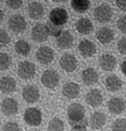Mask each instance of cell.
Returning <instances> with one entry per match:
<instances>
[{"instance_id":"obj_1","label":"cell","mask_w":126,"mask_h":131,"mask_svg":"<svg viewBox=\"0 0 126 131\" xmlns=\"http://www.w3.org/2000/svg\"><path fill=\"white\" fill-rule=\"evenodd\" d=\"M40 81L45 88L47 89H54L57 85L59 84L60 75L53 69H47L43 72L41 77H40Z\"/></svg>"},{"instance_id":"obj_2","label":"cell","mask_w":126,"mask_h":131,"mask_svg":"<svg viewBox=\"0 0 126 131\" xmlns=\"http://www.w3.org/2000/svg\"><path fill=\"white\" fill-rule=\"evenodd\" d=\"M85 117V108L82 104L73 103L67 108V118L71 124L76 125L77 122L82 121Z\"/></svg>"},{"instance_id":"obj_3","label":"cell","mask_w":126,"mask_h":131,"mask_svg":"<svg viewBox=\"0 0 126 131\" xmlns=\"http://www.w3.org/2000/svg\"><path fill=\"white\" fill-rule=\"evenodd\" d=\"M24 121L28 126L32 127H37L41 124L43 121V114L38 108L30 107L24 112Z\"/></svg>"},{"instance_id":"obj_4","label":"cell","mask_w":126,"mask_h":131,"mask_svg":"<svg viewBox=\"0 0 126 131\" xmlns=\"http://www.w3.org/2000/svg\"><path fill=\"white\" fill-rule=\"evenodd\" d=\"M18 74L23 80H31L36 74V67L33 62L27 60L21 61L18 67Z\"/></svg>"},{"instance_id":"obj_5","label":"cell","mask_w":126,"mask_h":131,"mask_svg":"<svg viewBox=\"0 0 126 131\" xmlns=\"http://www.w3.org/2000/svg\"><path fill=\"white\" fill-rule=\"evenodd\" d=\"M68 14L67 11L64 8H54L50 11L49 14V20L52 24H54L57 26H62L67 22Z\"/></svg>"},{"instance_id":"obj_6","label":"cell","mask_w":126,"mask_h":131,"mask_svg":"<svg viewBox=\"0 0 126 131\" xmlns=\"http://www.w3.org/2000/svg\"><path fill=\"white\" fill-rule=\"evenodd\" d=\"M93 16H95L96 21H98L99 23H107L112 19L113 10L108 5H100L96 7L95 11H93Z\"/></svg>"},{"instance_id":"obj_7","label":"cell","mask_w":126,"mask_h":131,"mask_svg":"<svg viewBox=\"0 0 126 131\" xmlns=\"http://www.w3.org/2000/svg\"><path fill=\"white\" fill-rule=\"evenodd\" d=\"M8 25H9L10 30L15 33V34H20L26 28V21L24 16L21 14H13L10 16L9 21H8Z\"/></svg>"},{"instance_id":"obj_8","label":"cell","mask_w":126,"mask_h":131,"mask_svg":"<svg viewBox=\"0 0 126 131\" xmlns=\"http://www.w3.org/2000/svg\"><path fill=\"white\" fill-rule=\"evenodd\" d=\"M36 58L41 64H48L53 61L54 51L49 46H41L36 51Z\"/></svg>"},{"instance_id":"obj_9","label":"cell","mask_w":126,"mask_h":131,"mask_svg":"<svg viewBox=\"0 0 126 131\" xmlns=\"http://www.w3.org/2000/svg\"><path fill=\"white\" fill-rule=\"evenodd\" d=\"M49 30L46 24H37L32 28V39L35 42H45L49 37Z\"/></svg>"},{"instance_id":"obj_10","label":"cell","mask_w":126,"mask_h":131,"mask_svg":"<svg viewBox=\"0 0 126 131\" xmlns=\"http://www.w3.org/2000/svg\"><path fill=\"white\" fill-rule=\"evenodd\" d=\"M22 97L27 103H36L40 97L38 88L32 84H28L26 86H24L22 90Z\"/></svg>"},{"instance_id":"obj_11","label":"cell","mask_w":126,"mask_h":131,"mask_svg":"<svg viewBox=\"0 0 126 131\" xmlns=\"http://www.w3.org/2000/svg\"><path fill=\"white\" fill-rule=\"evenodd\" d=\"M60 67L66 72H73L77 68V60L76 57L72 54H63L60 58Z\"/></svg>"},{"instance_id":"obj_12","label":"cell","mask_w":126,"mask_h":131,"mask_svg":"<svg viewBox=\"0 0 126 131\" xmlns=\"http://www.w3.org/2000/svg\"><path fill=\"white\" fill-rule=\"evenodd\" d=\"M78 51L84 58H89V57H92L97 52V47L91 40L83 39L78 44Z\"/></svg>"},{"instance_id":"obj_13","label":"cell","mask_w":126,"mask_h":131,"mask_svg":"<svg viewBox=\"0 0 126 131\" xmlns=\"http://www.w3.org/2000/svg\"><path fill=\"white\" fill-rule=\"evenodd\" d=\"M108 109L111 114L120 115L126 109V102L122 97H112L108 102Z\"/></svg>"},{"instance_id":"obj_14","label":"cell","mask_w":126,"mask_h":131,"mask_svg":"<svg viewBox=\"0 0 126 131\" xmlns=\"http://www.w3.org/2000/svg\"><path fill=\"white\" fill-rule=\"evenodd\" d=\"M103 102V95L98 89H92L86 94V103L91 107H99Z\"/></svg>"},{"instance_id":"obj_15","label":"cell","mask_w":126,"mask_h":131,"mask_svg":"<svg viewBox=\"0 0 126 131\" xmlns=\"http://www.w3.org/2000/svg\"><path fill=\"white\" fill-rule=\"evenodd\" d=\"M1 110L6 116H13L19 112V103L14 98H5L1 103Z\"/></svg>"},{"instance_id":"obj_16","label":"cell","mask_w":126,"mask_h":131,"mask_svg":"<svg viewBox=\"0 0 126 131\" xmlns=\"http://www.w3.org/2000/svg\"><path fill=\"white\" fill-rule=\"evenodd\" d=\"M99 67L103 71H112L116 67V58L111 54H103L99 58Z\"/></svg>"},{"instance_id":"obj_17","label":"cell","mask_w":126,"mask_h":131,"mask_svg":"<svg viewBox=\"0 0 126 131\" xmlns=\"http://www.w3.org/2000/svg\"><path fill=\"white\" fill-rule=\"evenodd\" d=\"M80 92V88L79 85L75 83V82H66L65 84L63 85L62 88V94L68 100H73V98H76L79 95Z\"/></svg>"},{"instance_id":"obj_18","label":"cell","mask_w":126,"mask_h":131,"mask_svg":"<svg viewBox=\"0 0 126 131\" xmlns=\"http://www.w3.org/2000/svg\"><path fill=\"white\" fill-rule=\"evenodd\" d=\"M107 122V116L101 112H95L90 115L89 125L92 129H101Z\"/></svg>"},{"instance_id":"obj_19","label":"cell","mask_w":126,"mask_h":131,"mask_svg":"<svg viewBox=\"0 0 126 131\" xmlns=\"http://www.w3.org/2000/svg\"><path fill=\"white\" fill-rule=\"evenodd\" d=\"M82 80L86 85L96 84L99 81V74L93 68H86L82 71Z\"/></svg>"},{"instance_id":"obj_20","label":"cell","mask_w":126,"mask_h":131,"mask_svg":"<svg viewBox=\"0 0 126 131\" xmlns=\"http://www.w3.org/2000/svg\"><path fill=\"white\" fill-rule=\"evenodd\" d=\"M27 11H28V15H30L31 19L33 20H38L40 19L41 16H44L45 13V9L43 5L38 1H33V2H30L27 8Z\"/></svg>"},{"instance_id":"obj_21","label":"cell","mask_w":126,"mask_h":131,"mask_svg":"<svg viewBox=\"0 0 126 131\" xmlns=\"http://www.w3.org/2000/svg\"><path fill=\"white\" fill-rule=\"evenodd\" d=\"M76 31L82 35H88L90 34L92 28H93V24L90 21V19L88 18H80L78 19V21L76 22Z\"/></svg>"},{"instance_id":"obj_22","label":"cell","mask_w":126,"mask_h":131,"mask_svg":"<svg viewBox=\"0 0 126 131\" xmlns=\"http://www.w3.org/2000/svg\"><path fill=\"white\" fill-rule=\"evenodd\" d=\"M73 42H74L73 35L68 31H63L58 37H57V45H58L59 48H61V49H67V48L72 47Z\"/></svg>"},{"instance_id":"obj_23","label":"cell","mask_w":126,"mask_h":131,"mask_svg":"<svg viewBox=\"0 0 126 131\" xmlns=\"http://www.w3.org/2000/svg\"><path fill=\"white\" fill-rule=\"evenodd\" d=\"M17 89V82L12 77H2L1 81H0V90L5 94H10L13 93Z\"/></svg>"},{"instance_id":"obj_24","label":"cell","mask_w":126,"mask_h":131,"mask_svg":"<svg viewBox=\"0 0 126 131\" xmlns=\"http://www.w3.org/2000/svg\"><path fill=\"white\" fill-rule=\"evenodd\" d=\"M114 32H113V30H111L110 27H101L98 30V32H97V38H98V40L101 43V44H109L111 43L113 39H114Z\"/></svg>"},{"instance_id":"obj_25","label":"cell","mask_w":126,"mask_h":131,"mask_svg":"<svg viewBox=\"0 0 126 131\" xmlns=\"http://www.w3.org/2000/svg\"><path fill=\"white\" fill-rule=\"evenodd\" d=\"M122 86H123V81L117 75L111 74V75L107 77V79H105V88H107L108 91L117 92L122 89Z\"/></svg>"},{"instance_id":"obj_26","label":"cell","mask_w":126,"mask_h":131,"mask_svg":"<svg viewBox=\"0 0 126 131\" xmlns=\"http://www.w3.org/2000/svg\"><path fill=\"white\" fill-rule=\"evenodd\" d=\"M14 50L17 54L21 55V56H27L31 52V45L28 44V42H26V40L20 39L14 45Z\"/></svg>"},{"instance_id":"obj_27","label":"cell","mask_w":126,"mask_h":131,"mask_svg":"<svg viewBox=\"0 0 126 131\" xmlns=\"http://www.w3.org/2000/svg\"><path fill=\"white\" fill-rule=\"evenodd\" d=\"M71 6L73 8V10L82 13V12H85L89 9L90 1H88V0H72Z\"/></svg>"},{"instance_id":"obj_28","label":"cell","mask_w":126,"mask_h":131,"mask_svg":"<svg viewBox=\"0 0 126 131\" xmlns=\"http://www.w3.org/2000/svg\"><path fill=\"white\" fill-rule=\"evenodd\" d=\"M48 131H64V122L59 117H54L48 124Z\"/></svg>"},{"instance_id":"obj_29","label":"cell","mask_w":126,"mask_h":131,"mask_svg":"<svg viewBox=\"0 0 126 131\" xmlns=\"http://www.w3.org/2000/svg\"><path fill=\"white\" fill-rule=\"evenodd\" d=\"M12 63V59L10 55L6 54V52H1L0 54V69L1 71H6L10 68V66Z\"/></svg>"},{"instance_id":"obj_30","label":"cell","mask_w":126,"mask_h":131,"mask_svg":"<svg viewBox=\"0 0 126 131\" xmlns=\"http://www.w3.org/2000/svg\"><path fill=\"white\" fill-rule=\"evenodd\" d=\"M112 131H126L125 118H117L112 125Z\"/></svg>"},{"instance_id":"obj_31","label":"cell","mask_w":126,"mask_h":131,"mask_svg":"<svg viewBox=\"0 0 126 131\" xmlns=\"http://www.w3.org/2000/svg\"><path fill=\"white\" fill-rule=\"evenodd\" d=\"M11 42V37L10 35L7 33V31L5 28H1V31H0V44H1V46H7V45H9Z\"/></svg>"},{"instance_id":"obj_32","label":"cell","mask_w":126,"mask_h":131,"mask_svg":"<svg viewBox=\"0 0 126 131\" xmlns=\"http://www.w3.org/2000/svg\"><path fill=\"white\" fill-rule=\"evenodd\" d=\"M3 131H21L20 125L15 121H8L3 125Z\"/></svg>"},{"instance_id":"obj_33","label":"cell","mask_w":126,"mask_h":131,"mask_svg":"<svg viewBox=\"0 0 126 131\" xmlns=\"http://www.w3.org/2000/svg\"><path fill=\"white\" fill-rule=\"evenodd\" d=\"M47 26H48V30H49V34L51 36H53V37H55V38L63 32L60 28V26H57V25H54V24H52L51 22H49V24H48Z\"/></svg>"},{"instance_id":"obj_34","label":"cell","mask_w":126,"mask_h":131,"mask_svg":"<svg viewBox=\"0 0 126 131\" xmlns=\"http://www.w3.org/2000/svg\"><path fill=\"white\" fill-rule=\"evenodd\" d=\"M6 5L12 10H18L22 7L23 1H21V0H7Z\"/></svg>"},{"instance_id":"obj_35","label":"cell","mask_w":126,"mask_h":131,"mask_svg":"<svg viewBox=\"0 0 126 131\" xmlns=\"http://www.w3.org/2000/svg\"><path fill=\"white\" fill-rule=\"evenodd\" d=\"M116 47H117V50H119L120 54L126 55V37H122L117 40Z\"/></svg>"},{"instance_id":"obj_36","label":"cell","mask_w":126,"mask_h":131,"mask_svg":"<svg viewBox=\"0 0 126 131\" xmlns=\"http://www.w3.org/2000/svg\"><path fill=\"white\" fill-rule=\"evenodd\" d=\"M116 26L117 28L122 32L126 34V15H123L116 21Z\"/></svg>"},{"instance_id":"obj_37","label":"cell","mask_w":126,"mask_h":131,"mask_svg":"<svg viewBox=\"0 0 126 131\" xmlns=\"http://www.w3.org/2000/svg\"><path fill=\"white\" fill-rule=\"evenodd\" d=\"M116 7L122 11H126V0H116Z\"/></svg>"},{"instance_id":"obj_38","label":"cell","mask_w":126,"mask_h":131,"mask_svg":"<svg viewBox=\"0 0 126 131\" xmlns=\"http://www.w3.org/2000/svg\"><path fill=\"white\" fill-rule=\"evenodd\" d=\"M71 131H87V129L84 125H75Z\"/></svg>"},{"instance_id":"obj_39","label":"cell","mask_w":126,"mask_h":131,"mask_svg":"<svg viewBox=\"0 0 126 131\" xmlns=\"http://www.w3.org/2000/svg\"><path fill=\"white\" fill-rule=\"evenodd\" d=\"M121 71L123 72V74L126 77V60L123 61V62H122V64H121Z\"/></svg>"},{"instance_id":"obj_40","label":"cell","mask_w":126,"mask_h":131,"mask_svg":"<svg viewBox=\"0 0 126 131\" xmlns=\"http://www.w3.org/2000/svg\"><path fill=\"white\" fill-rule=\"evenodd\" d=\"M2 20H3V11L1 10V11H0V21L2 22Z\"/></svg>"},{"instance_id":"obj_41","label":"cell","mask_w":126,"mask_h":131,"mask_svg":"<svg viewBox=\"0 0 126 131\" xmlns=\"http://www.w3.org/2000/svg\"><path fill=\"white\" fill-rule=\"evenodd\" d=\"M32 131H39V130H32Z\"/></svg>"}]
</instances>
